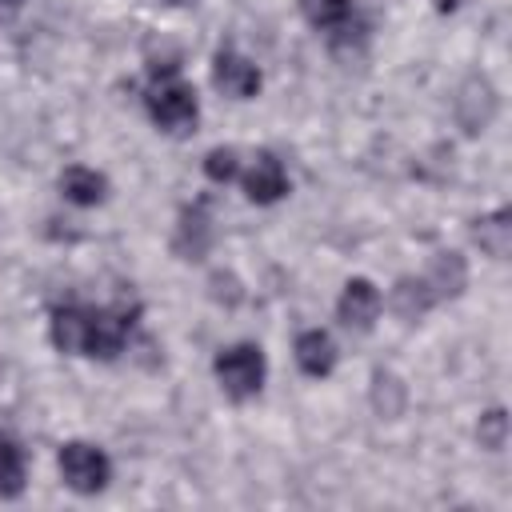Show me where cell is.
<instances>
[{"label": "cell", "instance_id": "6da1fadb", "mask_svg": "<svg viewBox=\"0 0 512 512\" xmlns=\"http://www.w3.org/2000/svg\"><path fill=\"white\" fill-rule=\"evenodd\" d=\"M144 108L156 128L164 132H188L200 116L196 88L176 72V64H152V80L144 88Z\"/></svg>", "mask_w": 512, "mask_h": 512}, {"label": "cell", "instance_id": "7a4b0ae2", "mask_svg": "<svg viewBox=\"0 0 512 512\" xmlns=\"http://www.w3.org/2000/svg\"><path fill=\"white\" fill-rule=\"evenodd\" d=\"M140 324V304L136 300H112V304H100L92 308L88 304V340H84V356H96V360H116L132 332Z\"/></svg>", "mask_w": 512, "mask_h": 512}, {"label": "cell", "instance_id": "3957f363", "mask_svg": "<svg viewBox=\"0 0 512 512\" xmlns=\"http://www.w3.org/2000/svg\"><path fill=\"white\" fill-rule=\"evenodd\" d=\"M212 372L224 388V396L232 400H252L260 388H264V376H268V360L260 352V344H232V348H220V356L212 360Z\"/></svg>", "mask_w": 512, "mask_h": 512}, {"label": "cell", "instance_id": "277c9868", "mask_svg": "<svg viewBox=\"0 0 512 512\" xmlns=\"http://www.w3.org/2000/svg\"><path fill=\"white\" fill-rule=\"evenodd\" d=\"M56 464H60L64 484H68L72 492H80V496H96V492H104L108 480H112V460L104 456V448H96V444H88V440H68V444L60 448Z\"/></svg>", "mask_w": 512, "mask_h": 512}, {"label": "cell", "instance_id": "5b68a950", "mask_svg": "<svg viewBox=\"0 0 512 512\" xmlns=\"http://www.w3.org/2000/svg\"><path fill=\"white\" fill-rule=\"evenodd\" d=\"M380 308H384V296L372 280L364 276H352L344 288H340V300H336V316L344 328L352 332H368L376 320H380Z\"/></svg>", "mask_w": 512, "mask_h": 512}, {"label": "cell", "instance_id": "8992f818", "mask_svg": "<svg viewBox=\"0 0 512 512\" xmlns=\"http://www.w3.org/2000/svg\"><path fill=\"white\" fill-rule=\"evenodd\" d=\"M240 184L252 204H276L288 196V172L276 152H256L252 164L240 172Z\"/></svg>", "mask_w": 512, "mask_h": 512}, {"label": "cell", "instance_id": "52a82bcc", "mask_svg": "<svg viewBox=\"0 0 512 512\" xmlns=\"http://www.w3.org/2000/svg\"><path fill=\"white\" fill-rule=\"evenodd\" d=\"M212 84L232 100H252L260 92V68L248 56H240L232 48H220L216 60H212Z\"/></svg>", "mask_w": 512, "mask_h": 512}, {"label": "cell", "instance_id": "ba28073f", "mask_svg": "<svg viewBox=\"0 0 512 512\" xmlns=\"http://www.w3.org/2000/svg\"><path fill=\"white\" fill-rule=\"evenodd\" d=\"M48 336L60 352L68 356H84V340H88V304H60L52 312Z\"/></svg>", "mask_w": 512, "mask_h": 512}, {"label": "cell", "instance_id": "9c48e42d", "mask_svg": "<svg viewBox=\"0 0 512 512\" xmlns=\"http://www.w3.org/2000/svg\"><path fill=\"white\" fill-rule=\"evenodd\" d=\"M300 12L316 32H328V36H348L360 28L352 0H300Z\"/></svg>", "mask_w": 512, "mask_h": 512}, {"label": "cell", "instance_id": "30bf717a", "mask_svg": "<svg viewBox=\"0 0 512 512\" xmlns=\"http://www.w3.org/2000/svg\"><path fill=\"white\" fill-rule=\"evenodd\" d=\"M296 364H300L304 376L324 380V376L336 368V344H332V336H328L324 328L300 332V336H296Z\"/></svg>", "mask_w": 512, "mask_h": 512}, {"label": "cell", "instance_id": "8fae6325", "mask_svg": "<svg viewBox=\"0 0 512 512\" xmlns=\"http://www.w3.org/2000/svg\"><path fill=\"white\" fill-rule=\"evenodd\" d=\"M60 192L76 208H96L108 196V180H104V172H96L88 164H72L60 172Z\"/></svg>", "mask_w": 512, "mask_h": 512}, {"label": "cell", "instance_id": "7c38bea8", "mask_svg": "<svg viewBox=\"0 0 512 512\" xmlns=\"http://www.w3.org/2000/svg\"><path fill=\"white\" fill-rule=\"evenodd\" d=\"M208 240H212V224H208L204 204H196V208H188V212L180 216V224H176V252H180L184 260H196V256L208 252Z\"/></svg>", "mask_w": 512, "mask_h": 512}, {"label": "cell", "instance_id": "4fadbf2b", "mask_svg": "<svg viewBox=\"0 0 512 512\" xmlns=\"http://www.w3.org/2000/svg\"><path fill=\"white\" fill-rule=\"evenodd\" d=\"M24 476H28V464H24L20 440L0 432V500H16L24 492Z\"/></svg>", "mask_w": 512, "mask_h": 512}, {"label": "cell", "instance_id": "5bb4252c", "mask_svg": "<svg viewBox=\"0 0 512 512\" xmlns=\"http://www.w3.org/2000/svg\"><path fill=\"white\" fill-rule=\"evenodd\" d=\"M424 280H428L432 296H436V300H444V296H456V292L468 284V272H464V260H460L456 252H440V256L428 264Z\"/></svg>", "mask_w": 512, "mask_h": 512}, {"label": "cell", "instance_id": "9a60e30c", "mask_svg": "<svg viewBox=\"0 0 512 512\" xmlns=\"http://www.w3.org/2000/svg\"><path fill=\"white\" fill-rule=\"evenodd\" d=\"M432 304H440V300L432 296V288H428L424 276H408V280H400L392 288V308H396L400 320H420Z\"/></svg>", "mask_w": 512, "mask_h": 512}, {"label": "cell", "instance_id": "2e32d148", "mask_svg": "<svg viewBox=\"0 0 512 512\" xmlns=\"http://www.w3.org/2000/svg\"><path fill=\"white\" fill-rule=\"evenodd\" d=\"M476 240H480V248H488L492 256H504V252H508V208H496L492 216L476 220Z\"/></svg>", "mask_w": 512, "mask_h": 512}, {"label": "cell", "instance_id": "e0dca14e", "mask_svg": "<svg viewBox=\"0 0 512 512\" xmlns=\"http://www.w3.org/2000/svg\"><path fill=\"white\" fill-rule=\"evenodd\" d=\"M204 176L212 184H228V180H240V156L236 148H212L204 156Z\"/></svg>", "mask_w": 512, "mask_h": 512}, {"label": "cell", "instance_id": "ac0fdd59", "mask_svg": "<svg viewBox=\"0 0 512 512\" xmlns=\"http://www.w3.org/2000/svg\"><path fill=\"white\" fill-rule=\"evenodd\" d=\"M476 436H480V444H484L488 452H500V448H504V440H508V416H504L500 408L484 412V416H480Z\"/></svg>", "mask_w": 512, "mask_h": 512}, {"label": "cell", "instance_id": "d6986e66", "mask_svg": "<svg viewBox=\"0 0 512 512\" xmlns=\"http://www.w3.org/2000/svg\"><path fill=\"white\" fill-rule=\"evenodd\" d=\"M460 4H464V0H436V8H440V12H456Z\"/></svg>", "mask_w": 512, "mask_h": 512}, {"label": "cell", "instance_id": "ffe728a7", "mask_svg": "<svg viewBox=\"0 0 512 512\" xmlns=\"http://www.w3.org/2000/svg\"><path fill=\"white\" fill-rule=\"evenodd\" d=\"M24 0H0V12H16Z\"/></svg>", "mask_w": 512, "mask_h": 512}, {"label": "cell", "instance_id": "44dd1931", "mask_svg": "<svg viewBox=\"0 0 512 512\" xmlns=\"http://www.w3.org/2000/svg\"><path fill=\"white\" fill-rule=\"evenodd\" d=\"M172 4H188V0H172Z\"/></svg>", "mask_w": 512, "mask_h": 512}]
</instances>
